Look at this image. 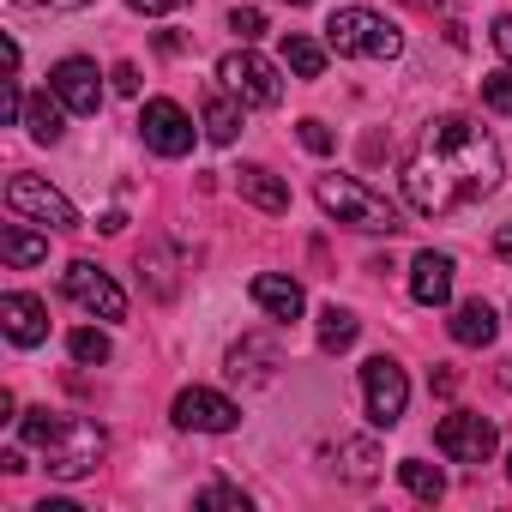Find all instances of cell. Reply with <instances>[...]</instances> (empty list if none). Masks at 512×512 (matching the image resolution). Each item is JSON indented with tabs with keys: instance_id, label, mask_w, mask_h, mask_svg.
Masks as SVG:
<instances>
[{
	"instance_id": "obj_28",
	"label": "cell",
	"mask_w": 512,
	"mask_h": 512,
	"mask_svg": "<svg viewBox=\"0 0 512 512\" xmlns=\"http://www.w3.org/2000/svg\"><path fill=\"white\" fill-rule=\"evenodd\" d=\"M229 31H235L241 43H253V37H266V13H260V7H235V13H229Z\"/></svg>"
},
{
	"instance_id": "obj_27",
	"label": "cell",
	"mask_w": 512,
	"mask_h": 512,
	"mask_svg": "<svg viewBox=\"0 0 512 512\" xmlns=\"http://www.w3.org/2000/svg\"><path fill=\"white\" fill-rule=\"evenodd\" d=\"M482 103L494 115H512V73H482Z\"/></svg>"
},
{
	"instance_id": "obj_6",
	"label": "cell",
	"mask_w": 512,
	"mask_h": 512,
	"mask_svg": "<svg viewBox=\"0 0 512 512\" xmlns=\"http://www.w3.org/2000/svg\"><path fill=\"white\" fill-rule=\"evenodd\" d=\"M362 398H368V416L374 428H398L404 422V404H410V380L392 356H368L362 362Z\"/></svg>"
},
{
	"instance_id": "obj_31",
	"label": "cell",
	"mask_w": 512,
	"mask_h": 512,
	"mask_svg": "<svg viewBox=\"0 0 512 512\" xmlns=\"http://www.w3.org/2000/svg\"><path fill=\"white\" fill-rule=\"evenodd\" d=\"M109 79H115V91H121V97H133V91H139V67H133V61H121Z\"/></svg>"
},
{
	"instance_id": "obj_25",
	"label": "cell",
	"mask_w": 512,
	"mask_h": 512,
	"mask_svg": "<svg viewBox=\"0 0 512 512\" xmlns=\"http://www.w3.org/2000/svg\"><path fill=\"white\" fill-rule=\"evenodd\" d=\"M67 350H73V362H85V368L109 362V338H103V332H91V326H79V332L67 338Z\"/></svg>"
},
{
	"instance_id": "obj_38",
	"label": "cell",
	"mask_w": 512,
	"mask_h": 512,
	"mask_svg": "<svg viewBox=\"0 0 512 512\" xmlns=\"http://www.w3.org/2000/svg\"><path fill=\"white\" fill-rule=\"evenodd\" d=\"M290 7H308V0H290Z\"/></svg>"
},
{
	"instance_id": "obj_8",
	"label": "cell",
	"mask_w": 512,
	"mask_h": 512,
	"mask_svg": "<svg viewBox=\"0 0 512 512\" xmlns=\"http://www.w3.org/2000/svg\"><path fill=\"white\" fill-rule=\"evenodd\" d=\"M7 205H13L19 217L49 223V229H79L73 199H67V193H55V187H49V181H37V175H13V181H7Z\"/></svg>"
},
{
	"instance_id": "obj_26",
	"label": "cell",
	"mask_w": 512,
	"mask_h": 512,
	"mask_svg": "<svg viewBox=\"0 0 512 512\" xmlns=\"http://www.w3.org/2000/svg\"><path fill=\"white\" fill-rule=\"evenodd\" d=\"M344 458H350V464H344V476H350V482H368V476H374V464H380L374 440H350V446H344Z\"/></svg>"
},
{
	"instance_id": "obj_16",
	"label": "cell",
	"mask_w": 512,
	"mask_h": 512,
	"mask_svg": "<svg viewBox=\"0 0 512 512\" xmlns=\"http://www.w3.org/2000/svg\"><path fill=\"white\" fill-rule=\"evenodd\" d=\"M446 332H452V344H464V350H482V344H494L500 320H494V308H488V302H464V308L446 320Z\"/></svg>"
},
{
	"instance_id": "obj_37",
	"label": "cell",
	"mask_w": 512,
	"mask_h": 512,
	"mask_svg": "<svg viewBox=\"0 0 512 512\" xmlns=\"http://www.w3.org/2000/svg\"><path fill=\"white\" fill-rule=\"evenodd\" d=\"M500 386H506V392H512V362H500Z\"/></svg>"
},
{
	"instance_id": "obj_9",
	"label": "cell",
	"mask_w": 512,
	"mask_h": 512,
	"mask_svg": "<svg viewBox=\"0 0 512 512\" xmlns=\"http://www.w3.org/2000/svg\"><path fill=\"white\" fill-rule=\"evenodd\" d=\"M61 290L85 308V314H97V320H127V296L115 290V278L109 272H97L91 260H73L67 272H61Z\"/></svg>"
},
{
	"instance_id": "obj_30",
	"label": "cell",
	"mask_w": 512,
	"mask_h": 512,
	"mask_svg": "<svg viewBox=\"0 0 512 512\" xmlns=\"http://www.w3.org/2000/svg\"><path fill=\"white\" fill-rule=\"evenodd\" d=\"M199 506H235V512H247V494L241 488H205Z\"/></svg>"
},
{
	"instance_id": "obj_10",
	"label": "cell",
	"mask_w": 512,
	"mask_h": 512,
	"mask_svg": "<svg viewBox=\"0 0 512 512\" xmlns=\"http://www.w3.org/2000/svg\"><path fill=\"white\" fill-rule=\"evenodd\" d=\"M139 133H145V145H151L157 157H187V151H193V121H187L181 103H169V97H151V103H145Z\"/></svg>"
},
{
	"instance_id": "obj_1",
	"label": "cell",
	"mask_w": 512,
	"mask_h": 512,
	"mask_svg": "<svg viewBox=\"0 0 512 512\" xmlns=\"http://www.w3.org/2000/svg\"><path fill=\"white\" fill-rule=\"evenodd\" d=\"M494 187H500V145L464 115L434 121L416 157L404 163V199L416 217H452Z\"/></svg>"
},
{
	"instance_id": "obj_39",
	"label": "cell",
	"mask_w": 512,
	"mask_h": 512,
	"mask_svg": "<svg viewBox=\"0 0 512 512\" xmlns=\"http://www.w3.org/2000/svg\"><path fill=\"white\" fill-rule=\"evenodd\" d=\"M506 476H512V464H506Z\"/></svg>"
},
{
	"instance_id": "obj_34",
	"label": "cell",
	"mask_w": 512,
	"mask_h": 512,
	"mask_svg": "<svg viewBox=\"0 0 512 512\" xmlns=\"http://www.w3.org/2000/svg\"><path fill=\"white\" fill-rule=\"evenodd\" d=\"M494 253H500V260L512 266V223H500V229H494Z\"/></svg>"
},
{
	"instance_id": "obj_20",
	"label": "cell",
	"mask_w": 512,
	"mask_h": 512,
	"mask_svg": "<svg viewBox=\"0 0 512 512\" xmlns=\"http://www.w3.org/2000/svg\"><path fill=\"white\" fill-rule=\"evenodd\" d=\"M61 109H67V103H61V97H49V91H43V97H31V103H25V127H31V139H43V145H55V139L67 133V121H61Z\"/></svg>"
},
{
	"instance_id": "obj_4",
	"label": "cell",
	"mask_w": 512,
	"mask_h": 512,
	"mask_svg": "<svg viewBox=\"0 0 512 512\" xmlns=\"http://www.w3.org/2000/svg\"><path fill=\"white\" fill-rule=\"evenodd\" d=\"M326 43L338 55H356V61H392L404 49V31L374 7H344V13L326 19Z\"/></svg>"
},
{
	"instance_id": "obj_19",
	"label": "cell",
	"mask_w": 512,
	"mask_h": 512,
	"mask_svg": "<svg viewBox=\"0 0 512 512\" xmlns=\"http://www.w3.org/2000/svg\"><path fill=\"white\" fill-rule=\"evenodd\" d=\"M272 368H278V344L272 338H247V344L229 350V374L235 380H272Z\"/></svg>"
},
{
	"instance_id": "obj_35",
	"label": "cell",
	"mask_w": 512,
	"mask_h": 512,
	"mask_svg": "<svg viewBox=\"0 0 512 512\" xmlns=\"http://www.w3.org/2000/svg\"><path fill=\"white\" fill-rule=\"evenodd\" d=\"M19 7H55V13H73V7H91V0H19Z\"/></svg>"
},
{
	"instance_id": "obj_17",
	"label": "cell",
	"mask_w": 512,
	"mask_h": 512,
	"mask_svg": "<svg viewBox=\"0 0 512 512\" xmlns=\"http://www.w3.org/2000/svg\"><path fill=\"white\" fill-rule=\"evenodd\" d=\"M253 302H260L272 320H296L302 314V284L278 278V272H260V278H253Z\"/></svg>"
},
{
	"instance_id": "obj_29",
	"label": "cell",
	"mask_w": 512,
	"mask_h": 512,
	"mask_svg": "<svg viewBox=\"0 0 512 512\" xmlns=\"http://www.w3.org/2000/svg\"><path fill=\"white\" fill-rule=\"evenodd\" d=\"M296 133H302V145H308V151H314V157H326V151H332V145H338V139H332V127H326V121H302V127H296Z\"/></svg>"
},
{
	"instance_id": "obj_12",
	"label": "cell",
	"mask_w": 512,
	"mask_h": 512,
	"mask_svg": "<svg viewBox=\"0 0 512 512\" xmlns=\"http://www.w3.org/2000/svg\"><path fill=\"white\" fill-rule=\"evenodd\" d=\"M49 85H55V97H61L73 115H97V109H103V85H97V67H91V61H79V55H67V61L49 73Z\"/></svg>"
},
{
	"instance_id": "obj_36",
	"label": "cell",
	"mask_w": 512,
	"mask_h": 512,
	"mask_svg": "<svg viewBox=\"0 0 512 512\" xmlns=\"http://www.w3.org/2000/svg\"><path fill=\"white\" fill-rule=\"evenodd\" d=\"M416 7H422V13H446V0H416Z\"/></svg>"
},
{
	"instance_id": "obj_23",
	"label": "cell",
	"mask_w": 512,
	"mask_h": 512,
	"mask_svg": "<svg viewBox=\"0 0 512 512\" xmlns=\"http://www.w3.org/2000/svg\"><path fill=\"white\" fill-rule=\"evenodd\" d=\"M284 61L296 67V79H320V73H326V49H320L314 37H302V31L284 37Z\"/></svg>"
},
{
	"instance_id": "obj_33",
	"label": "cell",
	"mask_w": 512,
	"mask_h": 512,
	"mask_svg": "<svg viewBox=\"0 0 512 512\" xmlns=\"http://www.w3.org/2000/svg\"><path fill=\"white\" fill-rule=\"evenodd\" d=\"M127 7H133V13H175L181 0H127Z\"/></svg>"
},
{
	"instance_id": "obj_22",
	"label": "cell",
	"mask_w": 512,
	"mask_h": 512,
	"mask_svg": "<svg viewBox=\"0 0 512 512\" xmlns=\"http://www.w3.org/2000/svg\"><path fill=\"white\" fill-rule=\"evenodd\" d=\"M356 332H362V320H356L350 308H338V302H332V308L320 314V350H332V356H338V350H350V344H356Z\"/></svg>"
},
{
	"instance_id": "obj_21",
	"label": "cell",
	"mask_w": 512,
	"mask_h": 512,
	"mask_svg": "<svg viewBox=\"0 0 512 512\" xmlns=\"http://www.w3.org/2000/svg\"><path fill=\"white\" fill-rule=\"evenodd\" d=\"M205 133H211V145H235V133H241V109L223 91L205 97Z\"/></svg>"
},
{
	"instance_id": "obj_18",
	"label": "cell",
	"mask_w": 512,
	"mask_h": 512,
	"mask_svg": "<svg viewBox=\"0 0 512 512\" xmlns=\"http://www.w3.org/2000/svg\"><path fill=\"white\" fill-rule=\"evenodd\" d=\"M0 260H7L13 272L43 266V260H49V235H37V229H25V223H7V229H0Z\"/></svg>"
},
{
	"instance_id": "obj_2",
	"label": "cell",
	"mask_w": 512,
	"mask_h": 512,
	"mask_svg": "<svg viewBox=\"0 0 512 512\" xmlns=\"http://www.w3.org/2000/svg\"><path fill=\"white\" fill-rule=\"evenodd\" d=\"M19 434L49 458V476H61V482L91 476V470L103 464V452H109V434H103V422H91V416L25 410V416H19Z\"/></svg>"
},
{
	"instance_id": "obj_5",
	"label": "cell",
	"mask_w": 512,
	"mask_h": 512,
	"mask_svg": "<svg viewBox=\"0 0 512 512\" xmlns=\"http://www.w3.org/2000/svg\"><path fill=\"white\" fill-rule=\"evenodd\" d=\"M217 79H223L229 97H241V103H253V109H278V103H284V79H278V67H272L266 55H253V49L223 55V61H217Z\"/></svg>"
},
{
	"instance_id": "obj_15",
	"label": "cell",
	"mask_w": 512,
	"mask_h": 512,
	"mask_svg": "<svg viewBox=\"0 0 512 512\" xmlns=\"http://www.w3.org/2000/svg\"><path fill=\"white\" fill-rule=\"evenodd\" d=\"M235 193H241L247 205H260L266 217H284V211H290V187H284L272 169H241V175H235Z\"/></svg>"
},
{
	"instance_id": "obj_14",
	"label": "cell",
	"mask_w": 512,
	"mask_h": 512,
	"mask_svg": "<svg viewBox=\"0 0 512 512\" xmlns=\"http://www.w3.org/2000/svg\"><path fill=\"white\" fill-rule=\"evenodd\" d=\"M410 296L422 302V308H446L452 302V260H446V253H416V260H410Z\"/></svg>"
},
{
	"instance_id": "obj_13",
	"label": "cell",
	"mask_w": 512,
	"mask_h": 512,
	"mask_svg": "<svg viewBox=\"0 0 512 512\" xmlns=\"http://www.w3.org/2000/svg\"><path fill=\"white\" fill-rule=\"evenodd\" d=\"M0 326H7V338L19 350H31V344L49 338V308L37 296H25V290H7V296H0Z\"/></svg>"
},
{
	"instance_id": "obj_11",
	"label": "cell",
	"mask_w": 512,
	"mask_h": 512,
	"mask_svg": "<svg viewBox=\"0 0 512 512\" xmlns=\"http://www.w3.org/2000/svg\"><path fill=\"white\" fill-rule=\"evenodd\" d=\"M175 422H181V428H199V434H229V428L241 422V410H235L223 392L187 386V392L175 398Z\"/></svg>"
},
{
	"instance_id": "obj_7",
	"label": "cell",
	"mask_w": 512,
	"mask_h": 512,
	"mask_svg": "<svg viewBox=\"0 0 512 512\" xmlns=\"http://www.w3.org/2000/svg\"><path fill=\"white\" fill-rule=\"evenodd\" d=\"M434 446H440L452 464H488L494 446H500V434H494L488 416H476V410H452V416H440Z\"/></svg>"
},
{
	"instance_id": "obj_32",
	"label": "cell",
	"mask_w": 512,
	"mask_h": 512,
	"mask_svg": "<svg viewBox=\"0 0 512 512\" xmlns=\"http://www.w3.org/2000/svg\"><path fill=\"white\" fill-rule=\"evenodd\" d=\"M494 49L512 61V13H506V19H494Z\"/></svg>"
},
{
	"instance_id": "obj_3",
	"label": "cell",
	"mask_w": 512,
	"mask_h": 512,
	"mask_svg": "<svg viewBox=\"0 0 512 512\" xmlns=\"http://www.w3.org/2000/svg\"><path fill=\"white\" fill-rule=\"evenodd\" d=\"M314 199H320L338 223H350V229H374V235L404 229L398 211L386 205V193H374V187L356 181V175H320V181H314Z\"/></svg>"
},
{
	"instance_id": "obj_24",
	"label": "cell",
	"mask_w": 512,
	"mask_h": 512,
	"mask_svg": "<svg viewBox=\"0 0 512 512\" xmlns=\"http://www.w3.org/2000/svg\"><path fill=\"white\" fill-rule=\"evenodd\" d=\"M398 476H404V488H410L416 500H440V494H446V476H440L434 464H422V458H404Z\"/></svg>"
}]
</instances>
